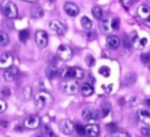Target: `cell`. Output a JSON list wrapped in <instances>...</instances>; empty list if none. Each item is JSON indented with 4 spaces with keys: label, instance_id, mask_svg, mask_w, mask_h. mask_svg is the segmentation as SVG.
I'll use <instances>...</instances> for the list:
<instances>
[{
    "label": "cell",
    "instance_id": "obj_1",
    "mask_svg": "<svg viewBox=\"0 0 150 137\" xmlns=\"http://www.w3.org/2000/svg\"><path fill=\"white\" fill-rule=\"evenodd\" d=\"M53 96L50 93L46 91V90H40L38 93H35L34 95V104L38 109H43L46 107H48L49 104L53 103Z\"/></svg>",
    "mask_w": 150,
    "mask_h": 137
},
{
    "label": "cell",
    "instance_id": "obj_2",
    "mask_svg": "<svg viewBox=\"0 0 150 137\" xmlns=\"http://www.w3.org/2000/svg\"><path fill=\"white\" fill-rule=\"evenodd\" d=\"M1 12L7 19H15L19 15L16 5L11 0H4L1 2Z\"/></svg>",
    "mask_w": 150,
    "mask_h": 137
},
{
    "label": "cell",
    "instance_id": "obj_3",
    "mask_svg": "<svg viewBox=\"0 0 150 137\" xmlns=\"http://www.w3.org/2000/svg\"><path fill=\"white\" fill-rule=\"evenodd\" d=\"M61 89L67 95H75L79 91V83L76 80H64L61 84Z\"/></svg>",
    "mask_w": 150,
    "mask_h": 137
},
{
    "label": "cell",
    "instance_id": "obj_4",
    "mask_svg": "<svg viewBox=\"0 0 150 137\" xmlns=\"http://www.w3.org/2000/svg\"><path fill=\"white\" fill-rule=\"evenodd\" d=\"M56 54H57V57L60 60H62V61H69V60H71V57L74 55V52H73V49L69 46L61 44V46H59V48L56 50Z\"/></svg>",
    "mask_w": 150,
    "mask_h": 137
},
{
    "label": "cell",
    "instance_id": "obj_5",
    "mask_svg": "<svg viewBox=\"0 0 150 137\" xmlns=\"http://www.w3.org/2000/svg\"><path fill=\"white\" fill-rule=\"evenodd\" d=\"M41 124V119L38 115H29L23 119V126L26 129H38Z\"/></svg>",
    "mask_w": 150,
    "mask_h": 137
},
{
    "label": "cell",
    "instance_id": "obj_6",
    "mask_svg": "<svg viewBox=\"0 0 150 137\" xmlns=\"http://www.w3.org/2000/svg\"><path fill=\"white\" fill-rule=\"evenodd\" d=\"M35 42H36L39 48H41V49L46 48L47 44H48V35H47V33L45 30H42V29L36 30L35 32Z\"/></svg>",
    "mask_w": 150,
    "mask_h": 137
},
{
    "label": "cell",
    "instance_id": "obj_7",
    "mask_svg": "<svg viewBox=\"0 0 150 137\" xmlns=\"http://www.w3.org/2000/svg\"><path fill=\"white\" fill-rule=\"evenodd\" d=\"M49 28L57 35H64L67 32V26L60 20H52L49 22Z\"/></svg>",
    "mask_w": 150,
    "mask_h": 137
},
{
    "label": "cell",
    "instance_id": "obj_8",
    "mask_svg": "<svg viewBox=\"0 0 150 137\" xmlns=\"http://www.w3.org/2000/svg\"><path fill=\"white\" fill-rule=\"evenodd\" d=\"M82 118L84 121H96L98 118V112L95 108L87 107L82 111Z\"/></svg>",
    "mask_w": 150,
    "mask_h": 137
},
{
    "label": "cell",
    "instance_id": "obj_9",
    "mask_svg": "<svg viewBox=\"0 0 150 137\" xmlns=\"http://www.w3.org/2000/svg\"><path fill=\"white\" fill-rule=\"evenodd\" d=\"M14 57L11 53H2L0 54V69H6L11 66H13Z\"/></svg>",
    "mask_w": 150,
    "mask_h": 137
},
{
    "label": "cell",
    "instance_id": "obj_10",
    "mask_svg": "<svg viewBox=\"0 0 150 137\" xmlns=\"http://www.w3.org/2000/svg\"><path fill=\"white\" fill-rule=\"evenodd\" d=\"M74 129H75V124H74V122L71 119L66 118V119H62L61 121V123H60V130L64 135H70L74 131Z\"/></svg>",
    "mask_w": 150,
    "mask_h": 137
},
{
    "label": "cell",
    "instance_id": "obj_11",
    "mask_svg": "<svg viewBox=\"0 0 150 137\" xmlns=\"http://www.w3.org/2000/svg\"><path fill=\"white\" fill-rule=\"evenodd\" d=\"M84 76V71L79 67H70L68 69V80H82Z\"/></svg>",
    "mask_w": 150,
    "mask_h": 137
},
{
    "label": "cell",
    "instance_id": "obj_12",
    "mask_svg": "<svg viewBox=\"0 0 150 137\" xmlns=\"http://www.w3.org/2000/svg\"><path fill=\"white\" fill-rule=\"evenodd\" d=\"M63 9H64L66 14L69 16H76L80 13V8L77 7V5L74 2H70V1H67L63 5Z\"/></svg>",
    "mask_w": 150,
    "mask_h": 137
},
{
    "label": "cell",
    "instance_id": "obj_13",
    "mask_svg": "<svg viewBox=\"0 0 150 137\" xmlns=\"http://www.w3.org/2000/svg\"><path fill=\"white\" fill-rule=\"evenodd\" d=\"M18 73H19V70H18V68H16L15 66H11V67L6 68V69H5V73H4V78H5V81L12 82V81L16 77Z\"/></svg>",
    "mask_w": 150,
    "mask_h": 137
},
{
    "label": "cell",
    "instance_id": "obj_14",
    "mask_svg": "<svg viewBox=\"0 0 150 137\" xmlns=\"http://www.w3.org/2000/svg\"><path fill=\"white\" fill-rule=\"evenodd\" d=\"M137 118L145 125L150 126V110L145 109H139L137 111Z\"/></svg>",
    "mask_w": 150,
    "mask_h": 137
},
{
    "label": "cell",
    "instance_id": "obj_15",
    "mask_svg": "<svg viewBox=\"0 0 150 137\" xmlns=\"http://www.w3.org/2000/svg\"><path fill=\"white\" fill-rule=\"evenodd\" d=\"M137 15L143 21L148 20L150 18V7L146 6V5H139L138 8H137Z\"/></svg>",
    "mask_w": 150,
    "mask_h": 137
},
{
    "label": "cell",
    "instance_id": "obj_16",
    "mask_svg": "<svg viewBox=\"0 0 150 137\" xmlns=\"http://www.w3.org/2000/svg\"><path fill=\"white\" fill-rule=\"evenodd\" d=\"M121 44V39L116 35H109L107 37V47L110 49H117Z\"/></svg>",
    "mask_w": 150,
    "mask_h": 137
},
{
    "label": "cell",
    "instance_id": "obj_17",
    "mask_svg": "<svg viewBox=\"0 0 150 137\" xmlns=\"http://www.w3.org/2000/svg\"><path fill=\"white\" fill-rule=\"evenodd\" d=\"M86 135L88 137H98L100 126L97 124H89L86 126Z\"/></svg>",
    "mask_w": 150,
    "mask_h": 137
},
{
    "label": "cell",
    "instance_id": "obj_18",
    "mask_svg": "<svg viewBox=\"0 0 150 137\" xmlns=\"http://www.w3.org/2000/svg\"><path fill=\"white\" fill-rule=\"evenodd\" d=\"M45 74L48 80H54L60 75V70H57L55 66H48L45 70Z\"/></svg>",
    "mask_w": 150,
    "mask_h": 137
},
{
    "label": "cell",
    "instance_id": "obj_19",
    "mask_svg": "<svg viewBox=\"0 0 150 137\" xmlns=\"http://www.w3.org/2000/svg\"><path fill=\"white\" fill-rule=\"evenodd\" d=\"M146 42H148L146 37H139V36H137V35H136V36L134 37V40H132L131 44H132L136 49H143V48L145 47Z\"/></svg>",
    "mask_w": 150,
    "mask_h": 137
},
{
    "label": "cell",
    "instance_id": "obj_20",
    "mask_svg": "<svg viewBox=\"0 0 150 137\" xmlns=\"http://www.w3.org/2000/svg\"><path fill=\"white\" fill-rule=\"evenodd\" d=\"M81 93H82V95L86 96V97L91 96V95L94 94V87H93V84L89 83V82L83 83L82 87H81Z\"/></svg>",
    "mask_w": 150,
    "mask_h": 137
},
{
    "label": "cell",
    "instance_id": "obj_21",
    "mask_svg": "<svg viewBox=\"0 0 150 137\" xmlns=\"http://www.w3.org/2000/svg\"><path fill=\"white\" fill-rule=\"evenodd\" d=\"M100 28H101L103 34H109V32L112 29L111 28V21H109V19H102Z\"/></svg>",
    "mask_w": 150,
    "mask_h": 137
},
{
    "label": "cell",
    "instance_id": "obj_22",
    "mask_svg": "<svg viewBox=\"0 0 150 137\" xmlns=\"http://www.w3.org/2000/svg\"><path fill=\"white\" fill-rule=\"evenodd\" d=\"M30 14H32L33 18L39 19V18H42V16H43L45 12H43V9H42L40 6H34V7L30 8Z\"/></svg>",
    "mask_w": 150,
    "mask_h": 137
},
{
    "label": "cell",
    "instance_id": "obj_23",
    "mask_svg": "<svg viewBox=\"0 0 150 137\" xmlns=\"http://www.w3.org/2000/svg\"><path fill=\"white\" fill-rule=\"evenodd\" d=\"M110 110H111V105H110V103H109L108 101H103V102L101 103V111H102V117H105V116H108V114L110 112Z\"/></svg>",
    "mask_w": 150,
    "mask_h": 137
},
{
    "label": "cell",
    "instance_id": "obj_24",
    "mask_svg": "<svg viewBox=\"0 0 150 137\" xmlns=\"http://www.w3.org/2000/svg\"><path fill=\"white\" fill-rule=\"evenodd\" d=\"M91 13H93V16H94L95 19H97V20H102V19H103V12H102L101 7L94 6V7L91 8Z\"/></svg>",
    "mask_w": 150,
    "mask_h": 137
},
{
    "label": "cell",
    "instance_id": "obj_25",
    "mask_svg": "<svg viewBox=\"0 0 150 137\" xmlns=\"http://www.w3.org/2000/svg\"><path fill=\"white\" fill-rule=\"evenodd\" d=\"M81 25H82V27L84 28V29H91V27H93V21L88 18V16H82L81 18Z\"/></svg>",
    "mask_w": 150,
    "mask_h": 137
},
{
    "label": "cell",
    "instance_id": "obj_26",
    "mask_svg": "<svg viewBox=\"0 0 150 137\" xmlns=\"http://www.w3.org/2000/svg\"><path fill=\"white\" fill-rule=\"evenodd\" d=\"M9 43V36L6 32L4 30H0V46L4 47V46H7Z\"/></svg>",
    "mask_w": 150,
    "mask_h": 137
},
{
    "label": "cell",
    "instance_id": "obj_27",
    "mask_svg": "<svg viewBox=\"0 0 150 137\" xmlns=\"http://www.w3.org/2000/svg\"><path fill=\"white\" fill-rule=\"evenodd\" d=\"M42 135H43V137H56L54 131L49 126H47V125L42 126Z\"/></svg>",
    "mask_w": 150,
    "mask_h": 137
},
{
    "label": "cell",
    "instance_id": "obj_28",
    "mask_svg": "<svg viewBox=\"0 0 150 137\" xmlns=\"http://www.w3.org/2000/svg\"><path fill=\"white\" fill-rule=\"evenodd\" d=\"M29 30L28 29H22V30H20V33H19V39H20V41L21 42H26L28 39H29Z\"/></svg>",
    "mask_w": 150,
    "mask_h": 137
},
{
    "label": "cell",
    "instance_id": "obj_29",
    "mask_svg": "<svg viewBox=\"0 0 150 137\" xmlns=\"http://www.w3.org/2000/svg\"><path fill=\"white\" fill-rule=\"evenodd\" d=\"M32 89H30V87H26V88H23V90H22V96H23V100H29L30 98V96H32Z\"/></svg>",
    "mask_w": 150,
    "mask_h": 137
},
{
    "label": "cell",
    "instance_id": "obj_30",
    "mask_svg": "<svg viewBox=\"0 0 150 137\" xmlns=\"http://www.w3.org/2000/svg\"><path fill=\"white\" fill-rule=\"evenodd\" d=\"M75 130H76V132L80 135V136H84L86 135V126H83L82 124H76L75 125Z\"/></svg>",
    "mask_w": 150,
    "mask_h": 137
},
{
    "label": "cell",
    "instance_id": "obj_31",
    "mask_svg": "<svg viewBox=\"0 0 150 137\" xmlns=\"http://www.w3.org/2000/svg\"><path fill=\"white\" fill-rule=\"evenodd\" d=\"M86 63H87L88 67H94V64H95V59H94V56H93V55H87V56H86Z\"/></svg>",
    "mask_w": 150,
    "mask_h": 137
},
{
    "label": "cell",
    "instance_id": "obj_32",
    "mask_svg": "<svg viewBox=\"0 0 150 137\" xmlns=\"http://www.w3.org/2000/svg\"><path fill=\"white\" fill-rule=\"evenodd\" d=\"M109 137H130L127 132H122V131H115V132H111L109 135Z\"/></svg>",
    "mask_w": 150,
    "mask_h": 137
},
{
    "label": "cell",
    "instance_id": "obj_33",
    "mask_svg": "<svg viewBox=\"0 0 150 137\" xmlns=\"http://www.w3.org/2000/svg\"><path fill=\"white\" fill-rule=\"evenodd\" d=\"M98 73H100L102 76L107 77V76H109V74H110V69H109L108 67H101L100 70H98Z\"/></svg>",
    "mask_w": 150,
    "mask_h": 137
},
{
    "label": "cell",
    "instance_id": "obj_34",
    "mask_svg": "<svg viewBox=\"0 0 150 137\" xmlns=\"http://www.w3.org/2000/svg\"><path fill=\"white\" fill-rule=\"evenodd\" d=\"M111 28H112L114 30H116V29L120 28V19H118V18H114V19L111 20Z\"/></svg>",
    "mask_w": 150,
    "mask_h": 137
},
{
    "label": "cell",
    "instance_id": "obj_35",
    "mask_svg": "<svg viewBox=\"0 0 150 137\" xmlns=\"http://www.w3.org/2000/svg\"><path fill=\"white\" fill-rule=\"evenodd\" d=\"M105 128H107V131H109V132H115V131H117V125H116L115 123H109V124L105 125Z\"/></svg>",
    "mask_w": 150,
    "mask_h": 137
},
{
    "label": "cell",
    "instance_id": "obj_36",
    "mask_svg": "<svg viewBox=\"0 0 150 137\" xmlns=\"http://www.w3.org/2000/svg\"><path fill=\"white\" fill-rule=\"evenodd\" d=\"M118 1H120V2L124 6V8H127V9L135 2V0H118Z\"/></svg>",
    "mask_w": 150,
    "mask_h": 137
},
{
    "label": "cell",
    "instance_id": "obj_37",
    "mask_svg": "<svg viewBox=\"0 0 150 137\" xmlns=\"http://www.w3.org/2000/svg\"><path fill=\"white\" fill-rule=\"evenodd\" d=\"M6 109H7V103H6V101L0 100V115L4 114V112L6 111Z\"/></svg>",
    "mask_w": 150,
    "mask_h": 137
},
{
    "label": "cell",
    "instance_id": "obj_38",
    "mask_svg": "<svg viewBox=\"0 0 150 137\" xmlns=\"http://www.w3.org/2000/svg\"><path fill=\"white\" fill-rule=\"evenodd\" d=\"M141 61H142V63H148V62H150V55H149V54H142V55H141Z\"/></svg>",
    "mask_w": 150,
    "mask_h": 137
},
{
    "label": "cell",
    "instance_id": "obj_39",
    "mask_svg": "<svg viewBox=\"0 0 150 137\" xmlns=\"http://www.w3.org/2000/svg\"><path fill=\"white\" fill-rule=\"evenodd\" d=\"M1 94H2L4 96L8 97V96L11 95V90H9V88H2V89H1Z\"/></svg>",
    "mask_w": 150,
    "mask_h": 137
},
{
    "label": "cell",
    "instance_id": "obj_40",
    "mask_svg": "<svg viewBox=\"0 0 150 137\" xmlns=\"http://www.w3.org/2000/svg\"><path fill=\"white\" fill-rule=\"evenodd\" d=\"M141 131H142V133H143L144 136H148V137H150V129H145V128H143Z\"/></svg>",
    "mask_w": 150,
    "mask_h": 137
},
{
    "label": "cell",
    "instance_id": "obj_41",
    "mask_svg": "<svg viewBox=\"0 0 150 137\" xmlns=\"http://www.w3.org/2000/svg\"><path fill=\"white\" fill-rule=\"evenodd\" d=\"M87 35H88V36H87V37H88V39H89V40H94V39H95V37H96V34H95V33H94V32H91V33H88V34H87Z\"/></svg>",
    "mask_w": 150,
    "mask_h": 137
},
{
    "label": "cell",
    "instance_id": "obj_42",
    "mask_svg": "<svg viewBox=\"0 0 150 137\" xmlns=\"http://www.w3.org/2000/svg\"><path fill=\"white\" fill-rule=\"evenodd\" d=\"M144 22H145V25H146V26H148V27H150V18H149V19H148V20H145V21H144Z\"/></svg>",
    "mask_w": 150,
    "mask_h": 137
},
{
    "label": "cell",
    "instance_id": "obj_43",
    "mask_svg": "<svg viewBox=\"0 0 150 137\" xmlns=\"http://www.w3.org/2000/svg\"><path fill=\"white\" fill-rule=\"evenodd\" d=\"M22 1H26V2H36L38 0H22Z\"/></svg>",
    "mask_w": 150,
    "mask_h": 137
},
{
    "label": "cell",
    "instance_id": "obj_44",
    "mask_svg": "<svg viewBox=\"0 0 150 137\" xmlns=\"http://www.w3.org/2000/svg\"><path fill=\"white\" fill-rule=\"evenodd\" d=\"M145 103H146L148 105H150V98H148V100H145Z\"/></svg>",
    "mask_w": 150,
    "mask_h": 137
},
{
    "label": "cell",
    "instance_id": "obj_45",
    "mask_svg": "<svg viewBox=\"0 0 150 137\" xmlns=\"http://www.w3.org/2000/svg\"><path fill=\"white\" fill-rule=\"evenodd\" d=\"M34 137H40V136H34Z\"/></svg>",
    "mask_w": 150,
    "mask_h": 137
},
{
    "label": "cell",
    "instance_id": "obj_46",
    "mask_svg": "<svg viewBox=\"0 0 150 137\" xmlns=\"http://www.w3.org/2000/svg\"><path fill=\"white\" fill-rule=\"evenodd\" d=\"M50 1H54V0H50Z\"/></svg>",
    "mask_w": 150,
    "mask_h": 137
},
{
    "label": "cell",
    "instance_id": "obj_47",
    "mask_svg": "<svg viewBox=\"0 0 150 137\" xmlns=\"http://www.w3.org/2000/svg\"><path fill=\"white\" fill-rule=\"evenodd\" d=\"M81 137H82V136H81Z\"/></svg>",
    "mask_w": 150,
    "mask_h": 137
}]
</instances>
